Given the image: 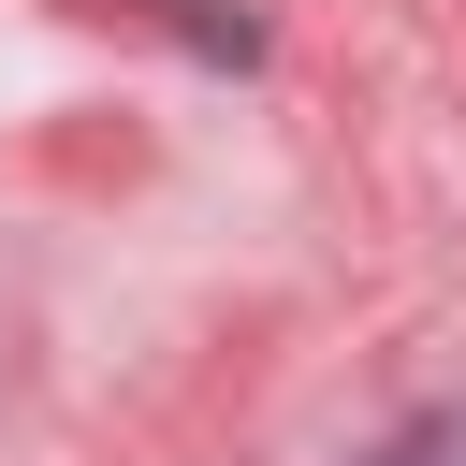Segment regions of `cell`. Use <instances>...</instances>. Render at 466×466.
Masks as SVG:
<instances>
[{
  "label": "cell",
  "instance_id": "obj_1",
  "mask_svg": "<svg viewBox=\"0 0 466 466\" xmlns=\"http://www.w3.org/2000/svg\"><path fill=\"white\" fill-rule=\"evenodd\" d=\"M379 466H437V437H408V451H379Z\"/></svg>",
  "mask_w": 466,
  "mask_h": 466
}]
</instances>
